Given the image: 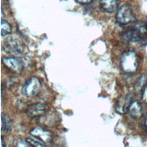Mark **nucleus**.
Returning a JSON list of instances; mask_svg holds the SVG:
<instances>
[{
    "mask_svg": "<svg viewBox=\"0 0 147 147\" xmlns=\"http://www.w3.org/2000/svg\"><path fill=\"white\" fill-rule=\"evenodd\" d=\"M139 67V60L137 54L132 51L125 52L120 59V68L126 74L136 72Z\"/></svg>",
    "mask_w": 147,
    "mask_h": 147,
    "instance_id": "1",
    "label": "nucleus"
},
{
    "mask_svg": "<svg viewBox=\"0 0 147 147\" xmlns=\"http://www.w3.org/2000/svg\"><path fill=\"white\" fill-rule=\"evenodd\" d=\"M147 36V25L144 22H135L133 28L122 34V37L127 42H138Z\"/></svg>",
    "mask_w": 147,
    "mask_h": 147,
    "instance_id": "2",
    "label": "nucleus"
},
{
    "mask_svg": "<svg viewBox=\"0 0 147 147\" xmlns=\"http://www.w3.org/2000/svg\"><path fill=\"white\" fill-rule=\"evenodd\" d=\"M116 21L121 25H126L136 22V16L130 5L125 4L117 10L115 15Z\"/></svg>",
    "mask_w": 147,
    "mask_h": 147,
    "instance_id": "3",
    "label": "nucleus"
},
{
    "mask_svg": "<svg viewBox=\"0 0 147 147\" xmlns=\"http://www.w3.org/2000/svg\"><path fill=\"white\" fill-rule=\"evenodd\" d=\"M3 51L12 56L21 55L24 51L23 44L17 38L8 37L2 43Z\"/></svg>",
    "mask_w": 147,
    "mask_h": 147,
    "instance_id": "4",
    "label": "nucleus"
},
{
    "mask_svg": "<svg viewBox=\"0 0 147 147\" xmlns=\"http://www.w3.org/2000/svg\"><path fill=\"white\" fill-rule=\"evenodd\" d=\"M41 87L40 80L37 77H31L26 81L22 86V92L24 96L31 98L36 96Z\"/></svg>",
    "mask_w": 147,
    "mask_h": 147,
    "instance_id": "5",
    "label": "nucleus"
},
{
    "mask_svg": "<svg viewBox=\"0 0 147 147\" xmlns=\"http://www.w3.org/2000/svg\"><path fill=\"white\" fill-rule=\"evenodd\" d=\"M2 61L3 65L7 69L14 74L21 73L24 67L22 60L13 56L3 57Z\"/></svg>",
    "mask_w": 147,
    "mask_h": 147,
    "instance_id": "6",
    "label": "nucleus"
},
{
    "mask_svg": "<svg viewBox=\"0 0 147 147\" xmlns=\"http://www.w3.org/2000/svg\"><path fill=\"white\" fill-rule=\"evenodd\" d=\"M30 134L32 137L37 140L44 145H49L52 141V136L50 131L40 127L34 128Z\"/></svg>",
    "mask_w": 147,
    "mask_h": 147,
    "instance_id": "7",
    "label": "nucleus"
},
{
    "mask_svg": "<svg viewBox=\"0 0 147 147\" xmlns=\"http://www.w3.org/2000/svg\"><path fill=\"white\" fill-rule=\"evenodd\" d=\"M47 109V106L41 103H36L29 105L26 109V115L32 118H38L44 115Z\"/></svg>",
    "mask_w": 147,
    "mask_h": 147,
    "instance_id": "8",
    "label": "nucleus"
},
{
    "mask_svg": "<svg viewBox=\"0 0 147 147\" xmlns=\"http://www.w3.org/2000/svg\"><path fill=\"white\" fill-rule=\"evenodd\" d=\"M136 95L134 93H130L127 94L125 98L122 100L118 102V105L116 107L117 111L121 114L125 113L128 111V109L130 105L134 101V99Z\"/></svg>",
    "mask_w": 147,
    "mask_h": 147,
    "instance_id": "9",
    "label": "nucleus"
},
{
    "mask_svg": "<svg viewBox=\"0 0 147 147\" xmlns=\"http://www.w3.org/2000/svg\"><path fill=\"white\" fill-rule=\"evenodd\" d=\"M99 4L103 10L107 13H112L117 10L119 2L118 0H100Z\"/></svg>",
    "mask_w": 147,
    "mask_h": 147,
    "instance_id": "10",
    "label": "nucleus"
},
{
    "mask_svg": "<svg viewBox=\"0 0 147 147\" xmlns=\"http://www.w3.org/2000/svg\"><path fill=\"white\" fill-rule=\"evenodd\" d=\"M128 111L130 115L134 118H138L142 115V107L140 102L134 100L129 106Z\"/></svg>",
    "mask_w": 147,
    "mask_h": 147,
    "instance_id": "11",
    "label": "nucleus"
},
{
    "mask_svg": "<svg viewBox=\"0 0 147 147\" xmlns=\"http://www.w3.org/2000/svg\"><path fill=\"white\" fill-rule=\"evenodd\" d=\"M2 125L1 130L5 134H7L10 132L11 126V121L10 117L7 114L1 115Z\"/></svg>",
    "mask_w": 147,
    "mask_h": 147,
    "instance_id": "12",
    "label": "nucleus"
},
{
    "mask_svg": "<svg viewBox=\"0 0 147 147\" xmlns=\"http://www.w3.org/2000/svg\"><path fill=\"white\" fill-rule=\"evenodd\" d=\"M147 82V74L146 73L142 74L137 80L135 83V89L136 91H142V90L146 86Z\"/></svg>",
    "mask_w": 147,
    "mask_h": 147,
    "instance_id": "13",
    "label": "nucleus"
},
{
    "mask_svg": "<svg viewBox=\"0 0 147 147\" xmlns=\"http://www.w3.org/2000/svg\"><path fill=\"white\" fill-rule=\"evenodd\" d=\"M11 32V26L10 24L5 20H1V36H5Z\"/></svg>",
    "mask_w": 147,
    "mask_h": 147,
    "instance_id": "14",
    "label": "nucleus"
},
{
    "mask_svg": "<svg viewBox=\"0 0 147 147\" xmlns=\"http://www.w3.org/2000/svg\"><path fill=\"white\" fill-rule=\"evenodd\" d=\"M13 145L16 147H27L31 146L26 140H24L21 138H18L13 141Z\"/></svg>",
    "mask_w": 147,
    "mask_h": 147,
    "instance_id": "15",
    "label": "nucleus"
},
{
    "mask_svg": "<svg viewBox=\"0 0 147 147\" xmlns=\"http://www.w3.org/2000/svg\"><path fill=\"white\" fill-rule=\"evenodd\" d=\"M27 142L30 144V145L32 146H45L42 143L38 141L37 140L34 138H28L26 140Z\"/></svg>",
    "mask_w": 147,
    "mask_h": 147,
    "instance_id": "16",
    "label": "nucleus"
},
{
    "mask_svg": "<svg viewBox=\"0 0 147 147\" xmlns=\"http://www.w3.org/2000/svg\"><path fill=\"white\" fill-rule=\"evenodd\" d=\"M141 100L144 105L147 106V86H145L141 91Z\"/></svg>",
    "mask_w": 147,
    "mask_h": 147,
    "instance_id": "17",
    "label": "nucleus"
},
{
    "mask_svg": "<svg viewBox=\"0 0 147 147\" xmlns=\"http://www.w3.org/2000/svg\"><path fill=\"white\" fill-rule=\"evenodd\" d=\"M77 3L80 5H88L90 3L92 0H75Z\"/></svg>",
    "mask_w": 147,
    "mask_h": 147,
    "instance_id": "18",
    "label": "nucleus"
},
{
    "mask_svg": "<svg viewBox=\"0 0 147 147\" xmlns=\"http://www.w3.org/2000/svg\"><path fill=\"white\" fill-rule=\"evenodd\" d=\"M1 146L2 147H5L6 146V145H5V142L3 141L2 138H1Z\"/></svg>",
    "mask_w": 147,
    "mask_h": 147,
    "instance_id": "19",
    "label": "nucleus"
}]
</instances>
